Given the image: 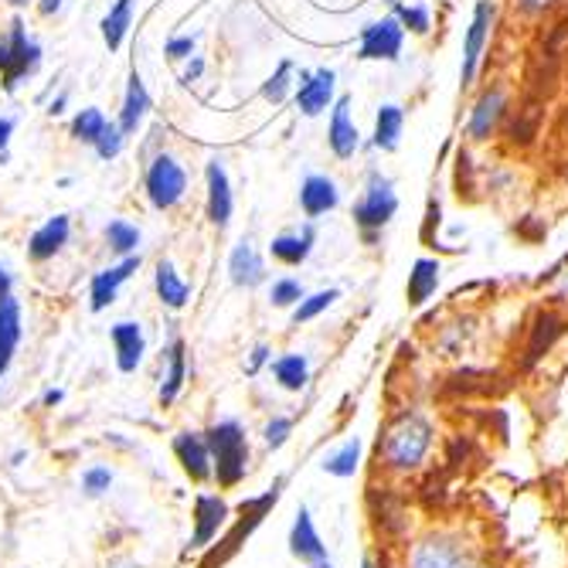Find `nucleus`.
<instances>
[{"mask_svg": "<svg viewBox=\"0 0 568 568\" xmlns=\"http://www.w3.org/2000/svg\"><path fill=\"white\" fill-rule=\"evenodd\" d=\"M310 568H334L330 561H317V565H310Z\"/></svg>", "mask_w": 568, "mask_h": 568, "instance_id": "obj_51", "label": "nucleus"}, {"mask_svg": "<svg viewBox=\"0 0 568 568\" xmlns=\"http://www.w3.org/2000/svg\"><path fill=\"white\" fill-rule=\"evenodd\" d=\"M409 568H476L457 537H425L415 545Z\"/></svg>", "mask_w": 568, "mask_h": 568, "instance_id": "obj_10", "label": "nucleus"}, {"mask_svg": "<svg viewBox=\"0 0 568 568\" xmlns=\"http://www.w3.org/2000/svg\"><path fill=\"white\" fill-rule=\"evenodd\" d=\"M147 112H150V93H147L144 78H140V75L133 72L130 82H126L123 109H120V130H123L126 136H133V133L140 130V123L147 120Z\"/></svg>", "mask_w": 568, "mask_h": 568, "instance_id": "obj_24", "label": "nucleus"}, {"mask_svg": "<svg viewBox=\"0 0 568 568\" xmlns=\"http://www.w3.org/2000/svg\"><path fill=\"white\" fill-rule=\"evenodd\" d=\"M337 89V75L334 69H317V72H300V89H297V109L303 117H321L330 109Z\"/></svg>", "mask_w": 568, "mask_h": 568, "instance_id": "obj_11", "label": "nucleus"}, {"mask_svg": "<svg viewBox=\"0 0 568 568\" xmlns=\"http://www.w3.org/2000/svg\"><path fill=\"white\" fill-rule=\"evenodd\" d=\"M202 72H205V59H197V55H194L191 65L184 69V82H197V78H202Z\"/></svg>", "mask_w": 568, "mask_h": 568, "instance_id": "obj_46", "label": "nucleus"}, {"mask_svg": "<svg viewBox=\"0 0 568 568\" xmlns=\"http://www.w3.org/2000/svg\"><path fill=\"white\" fill-rule=\"evenodd\" d=\"M327 144L334 150V157L351 160L361 147V133L351 120V99L340 96L330 109V126H327Z\"/></svg>", "mask_w": 568, "mask_h": 568, "instance_id": "obj_16", "label": "nucleus"}, {"mask_svg": "<svg viewBox=\"0 0 568 568\" xmlns=\"http://www.w3.org/2000/svg\"><path fill=\"white\" fill-rule=\"evenodd\" d=\"M164 51H167V59H170V62H184V59H191V55H194V35H188V38H170Z\"/></svg>", "mask_w": 568, "mask_h": 568, "instance_id": "obj_40", "label": "nucleus"}, {"mask_svg": "<svg viewBox=\"0 0 568 568\" xmlns=\"http://www.w3.org/2000/svg\"><path fill=\"white\" fill-rule=\"evenodd\" d=\"M229 276H232V282L235 287H242V290H255L259 287V282H266V263H263V255L252 249V242H239L235 249H232V255H229Z\"/></svg>", "mask_w": 568, "mask_h": 568, "instance_id": "obj_21", "label": "nucleus"}, {"mask_svg": "<svg viewBox=\"0 0 568 568\" xmlns=\"http://www.w3.org/2000/svg\"><path fill=\"white\" fill-rule=\"evenodd\" d=\"M290 436H293V419H290V415H273V419L263 425V443H266L269 449L287 446Z\"/></svg>", "mask_w": 568, "mask_h": 568, "instance_id": "obj_39", "label": "nucleus"}, {"mask_svg": "<svg viewBox=\"0 0 568 568\" xmlns=\"http://www.w3.org/2000/svg\"><path fill=\"white\" fill-rule=\"evenodd\" d=\"M402 126H406V109L402 106H382L378 117H375V133H372V147L378 150H395L402 140Z\"/></svg>", "mask_w": 568, "mask_h": 568, "instance_id": "obj_26", "label": "nucleus"}, {"mask_svg": "<svg viewBox=\"0 0 568 568\" xmlns=\"http://www.w3.org/2000/svg\"><path fill=\"white\" fill-rule=\"evenodd\" d=\"M208 449H212V467H215V484L221 491H232L239 487L245 473H249V460H252V449H249V433L239 419H218L215 425L205 430Z\"/></svg>", "mask_w": 568, "mask_h": 568, "instance_id": "obj_1", "label": "nucleus"}, {"mask_svg": "<svg viewBox=\"0 0 568 568\" xmlns=\"http://www.w3.org/2000/svg\"><path fill=\"white\" fill-rule=\"evenodd\" d=\"M59 8H62V0H41V4H38V11H41V14H55Z\"/></svg>", "mask_w": 568, "mask_h": 568, "instance_id": "obj_48", "label": "nucleus"}, {"mask_svg": "<svg viewBox=\"0 0 568 568\" xmlns=\"http://www.w3.org/2000/svg\"><path fill=\"white\" fill-rule=\"evenodd\" d=\"M106 123H109V120L102 117V109L89 106V109H82L78 117L72 120V136L82 140V144H96L99 133L106 130Z\"/></svg>", "mask_w": 568, "mask_h": 568, "instance_id": "obj_33", "label": "nucleus"}, {"mask_svg": "<svg viewBox=\"0 0 568 568\" xmlns=\"http://www.w3.org/2000/svg\"><path fill=\"white\" fill-rule=\"evenodd\" d=\"M109 340H112V354H117V367L123 375H133L140 364H144L147 354V337L144 327L136 321H120L109 327Z\"/></svg>", "mask_w": 568, "mask_h": 568, "instance_id": "obj_13", "label": "nucleus"}, {"mask_svg": "<svg viewBox=\"0 0 568 568\" xmlns=\"http://www.w3.org/2000/svg\"><path fill=\"white\" fill-rule=\"evenodd\" d=\"M293 78V62H279V69L266 78V85H263V96L273 102V106H279L282 99L290 96V82Z\"/></svg>", "mask_w": 568, "mask_h": 568, "instance_id": "obj_36", "label": "nucleus"}, {"mask_svg": "<svg viewBox=\"0 0 568 568\" xmlns=\"http://www.w3.org/2000/svg\"><path fill=\"white\" fill-rule=\"evenodd\" d=\"M303 297H306V293H303V282H300V279H293V276H282V279H276V282H273V290H269V303H273V306H279V310L297 306Z\"/></svg>", "mask_w": 568, "mask_h": 568, "instance_id": "obj_37", "label": "nucleus"}, {"mask_svg": "<svg viewBox=\"0 0 568 568\" xmlns=\"http://www.w3.org/2000/svg\"><path fill=\"white\" fill-rule=\"evenodd\" d=\"M515 4H518L521 14H531L534 17V14H545L548 8H555L558 0H515Z\"/></svg>", "mask_w": 568, "mask_h": 568, "instance_id": "obj_43", "label": "nucleus"}, {"mask_svg": "<svg viewBox=\"0 0 568 568\" xmlns=\"http://www.w3.org/2000/svg\"><path fill=\"white\" fill-rule=\"evenodd\" d=\"M69 232H72V221H69V215H55V218H48L41 229L27 239V255H32L35 263H45V259H51V255H59L62 252V245L69 242Z\"/></svg>", "mask_w": 568, "mask_h": 568, "instance_id": "obj_22", "label": "nucleus"}, {"mask_svg": "<svg viewBox=\"0 0 568 568\" xmlns=\"http://www.w3.org/2000/svg\"><path fill=\"white\" fill-rule=\"evenodd\" d=\"M290 552H293L303 565L327 561V545H324V537L317 534L314 518H310L306 507L297 510V521H293V528H290Z\"/></svg>", "mask_w": 568, "mask_h": 568, "instance_id": "obj_17", "label": "nucleus"}, {"mask_svg": "<svg viewBox=\"0 0 568 568\" xmlns=\"http://www.w3.org/2000/svg\"><path fill=\"white\" fill-rule=\"evenodd\" d=\"M314 242H317L314 225H303V229L293 232V235H276L269 252H273V259H279L282 266H303L310 259V252H314Z\"/></svg>", "mask_w": 568, "mask_h": 568, "instance_id": "obj_23", "label": "nucleus"}, {"mask_svg": "<svg viewBox=\"0 0 568 568\" xmlns=\"http://www.w3.org/2000/svg\"><path fill=\"white\" fill-rule=\"evenodd\" d=\"M229 518H232V507L221 494H197L194 507H191V542H188V548L205 552L221 534V528L229 524Z\"/></svg>", "mask_w": 568, "mask_h": 568, "instance_id": "obj_6", "label": "nucleus"}, {"mask_svg": "<svg viewBox=\"0 0 568 568\" xmlns=\"http://www.w3.org/2000/svg\"><path fill=\"white\" fill-rule=\"evenodd\" d=\"M24 337V324H21V303L11 297L0 300V375L11 372L14 364V354H17V345Z\"/></svg>", "mask_w": 568, "mask_h": 568, "instance_id": "obj_20", "label": "nucleus"}, {"mask_svg": "<svg viewBox=\"0 0 568 568\" xmlns=\"http://www.w3.org/2000/svg\"><path fill=\"white\" fill-rule=\"evenodd\" d=\"M170 449H174V460L181 463L191 484H212L215 467H212V449L202 430H181L170 439Z\"/></svg>", "mask_w": 568, "mask_h": 568, "instance_id": "obj_9", "label": "nucleus"}, {"mask_svg": "<svg viewBox=\"0 0 568 568\" xmlns=\"http://www.w3.org/2000/svg\"><path fill=\"white\" fill-rule=\"evenodd\" d=\"M65 402V391L62 388H48L45 395H41V406L45 409H55V406H62Z\"/></svg>", "mask_w": 568, "mask_h": 568, "instance_id": "obj_44", "label": "nucleus"}, {"mask_svg": "<svg viewBox=\"0 0 568 568\" xmlns=\"http://www.w3.org/2000/svg\"><path fill=\"white\" fill-rule=\"evenodd\" d=\"M136 269H140V252L123 255L120 266H109V269H102V273L93 276V282H89V310H93V314H102L106 306L117 303L120 287H123V282H126Z\"/></svg>", "mask_w": 568, "mask_h": 568, "instance_id": "obj_12", "label": "nucleus"}, {"mask_svg": "<svg viewBox=\"0 0 568 568\" xmlns=\"http://www.w3.org/2000/svg\"><path fill=\"white\" fill-rule=\"evenodd\" d=\"M337 300H340V290H321V293H314V297H303V300L293 306V324H306V321L321 317L324 310H330Z\"/></svg>", "mask_w": 568, "mask_h": 568, "instance_id": "obj_32", "label": "nucleus"}, {"mask_svg": "<svg viewBox=\"0 0 568 568\" xmlns=\"http://www.w3.org/2000/svg\"><path fill=\"white\" fill-rule=\"evenodd\" d=\"M399 212V194H395V184L382 174V170H372L364 181V194L354 205V225L361 229L364 242L372 245L378 239V232L395 218Z\"/></svg>", "mask_w": 568, "mask_h": 568, "instance_id": "obj_3", "label": "nucleus"}, {"mask_svg": "<svg viewBox=\"0 0 568 568\" xmlns=\"http://www.w3.org/2000/svg\"><path fill=\"white\" fill-rule=\"evenodd\" d=\"M65 106H69V96L62 93V96H55V99H51L48 112H51V117H59V112H65Z\"/></svg>", "mask_w": 568, "mask_h": 568, "instance_id": "obj_47", "label": "nucleus"}, {"mask_svg": "<svg viewBox=\"0 0 568 568\" xmlns=\"http://www.w3.org/2000/svg\"><path fill=\"white\" fill-rule=\"evenodd\" d=\"M430 446H433V425H430V419L419 415V412H402L385 430L382 457H385V463L391 470H415L425 460Z\"/></svg>", "mask_w": 568, "mask_h": 568, "instance_id": "obj_2", "label": "nucleus"}, {"mask_svg": "<svg viewBox=\"0 0 568 568\" xmlns=\"http://www.w3.org/2000/svg\"><path fill=\"white\" fill-rule=\"evenodd\" d=\"M106 242L117 255H133L136 245H140V229L130 221H123V218H117V221L106 225Z\"/></svg>", "mask_w": 568, "mask_h": 568, "instance_id": "obj_31", "label": "nucleus"}, {"mask_svg": "<svg viewBox=\"0 0 568 568\" xmlns=\"http://www.w3.org/2000/svg\"><path fill=\"white\" fill-rule=\"evenodd\" d=\"M391 11H395V17L402 21V27L406 32H412V35H430V27H433V17H430V8H422V4H395L391 0Z\"/></svg>", "mask_w": 568, "mask_h": 568, "instance_id": "obj_34", "label": "nucleus"}, {"mask_svg": "<svg viewBox=\"0 0 568 568\" xmlns=\"http://www.w3.org/2000/svg\"><path fill=\"white\" fill-rule=\"evenodd\" d=\"M123 144H126V133L120 130V123H106V130L99 133V140L93 147L102 160H117L123 154Z\"/></svg>", "mask_w": 568, "mask_h": 568, "instance_id": "obj_38", "label": "nucleus"}, {"mask_svg": "<svg viewBox=\"0 0 568 568\" xmlns=\"http://www.w3.org/2000/svg\"><path fill=\"white\" fill-rule=\"evenodd\" d=\"M130 24H133V0H117V4L109 8V14L102 17V41L109 51H120Z\"/></svg>", "mask_w": 568, "mask_h": 568, "instance_id": "obj_29", "label": "nucleus"}, {"mask_svg": "<svg viewBox=\"0 0 568 568\" xmlns=\"http://www.w3.org/2000/svg\"><path fill=\"white\" fill-rule=\"evenodd\" d=\"M273 378L282 391H303L310 382V361L306 354H279L276 361H269Z\"/></svg>", "mask_w": 568, "mask_h": 568, "instance_id": "obj_27", "label": "nucleus"}, {"mask_svg": "<svg viewBox=\"0 0 568 568\" xmlns=\"http://www.w3.org/2000/svg\"><path fill=\"white\" fill-rule=\"evenodd\" d=\"M504 112H507V93H504V89H487L484 96L476 99V106L470 109L467 133H470L473 140L494 136L497 123L504 120Z\"/></svg>", "mask_w": 568, "mask_h": 568, "instance_id": "obj_19", "label": "nucleus"}, {"mask_svg": "<svg viewBox=\"0 0 568 568\" xmlns=\"http://www.w3.org/2000/svg\"><path fill=\"white\" fill-rule=\"evenodd\" d=\"M205 178H208V218L215 229H225L232 221V208H235V197H232V184H229V170H225V160H208L205 167Z\"/></svg>", "mask_w": 568, "mask_h": 568, "instance_id": "obj_15", "label": "nucleus"}, {"mask_svg": "<svg viewBox=\"0 0 568 568\" xmlns=\"http://www.w3.org/2000/svg\"><path fill=\"white\" fill-rule=\"evenodd\" d=\"M184 382H188V348L181 337H174L164 351V375H160V388H157L160 409H170L181 399Z\"/></svg>", "mask_w": 568, "mask_h": 568, "instance_id": "obj_14", "label": "nucleus"}, {"mask_svg": "<svg viewBox=\"0 0 568 568\" xmlns=\"http://www.w3.org/2000/svg\"><path fill=\"white\" fill-rule=\"evenodd\" d=\"M358 467H361V439H358V436L345 439V443H340V446L330 452V457L324 460V473L340 476V480L354 476V473H358Z\"/></svg>", "mask_w": 568, "mask_h": 568, "instance_id": "obj_30", "label": "nucleus"}, {"mask_svg": "<svg viewBox=\"0 0 568 568\" xmlns=\"http://www.w3.org/2000/svg\"><path fill=\"white\" fill-rule=\"evenodd\" d=\"M340 205V191L334 184V178L327 174H306L300 184V208L306 218H321L330 215Z\"/></svg>", "mask_w": 568, "mask_h": 568, "instance_id": "obj_18", "label": "nucleus"}, {"mask_svg": "<svg viewBox=\"0 0 568 568\" xmlns=\"http://www.w3.org/2000/svg\"><path fill=\"white\" fill-rule=\"evenodd\" d=\"M361 568H378V561H375V558H364V561H361Z\"/></svg>", "mask_w": 568, "mask_h": 568, "instance_id": "obj_50", "label": "nucleus"}, {"mask_svg": "<svg viewBox=\"0 0 568 568\" xmlns=\"http://www.w3.org/2000/svg\"><path fill=\"white\" fill-rule=\"evenodd\" d=\"M491 27H494V4L491 0H480L476 11H473V21L467 27V38H463V65H460L463 89H470V85L476 82L480 62H484V51L491 41Z\"/></svg>", "mask_w": 568, "mask_h": 568, "instance_id": "obj_7", "label": "nucleus"}, {"mask_svg": "<svg viewBox=\"0 0 568 568\" xmlns=\"http://www.w3.org/2000/svg\"><path fill=\"white\" fill-rule=\"evenodd\" d=\"M266 361H273V351L266 348V345H259L252 354H249V364H245V372L249 375H259V367L266 364Z\"/></svg>", "mask_w": 568, "mask_h": 568, "instance_id": "obj_42", "label": "nucleus"}, {"mask_svg": "<svg viewBox=\"0 0 568 568\" xmlns=\"http://www.w3.org/2000/svg\"><path fill=\"white\" fill-rule=\"evenodd\" d=\"M109 491H112V470L102 467V463L85 467V473H82V494L93 497V500H99V497H106Z\"/></svg>", "mask_w": 568, "mask_h": 568, "instance_id": "obj_35", "label": "nucleus"}, {"mask_svg": "<svg viewBox=\"0 0 568 568\" xmlns=\"http://www.w3.org/2000/svg\"><path fill=\"white\" fill-rule=\"evenodd\" d=\"M154 290H157V297H160V303L167 310H184L188 300H191V287L178 276V269H174V263H170V259H160L157 263Z\"/></svg>", "mask_w": 568, "mask_h": 568, "instance_id": "obj_25", "label": "nucleus"}, {"mask_svg": "<svg viewBox=\"0 0 568 568\" xmlns=\"http://www.w3.org/2000/svg\"><path fill=\"white\" fill-rule=\"evenodd\" d=\"M41 69V45L27 38L24 21H11V32L0 38V75H4V89L14 93L21 78H32Z\"/></svg>", "mask_w": 568, "mask_h": 568, "instance_id": "obj_4", "label": "nucleus"}, {"mask_svg": "<svg viewBox=\"0 0 568 568\" xmlns=\"http://www.w3.org/2000/svg\"><path fill=\"white\" fill-rule=\"evenodd\" d=\"M11 290H14V276H11V269L4 263H0V300L11 297Z\"/></svg>", "mask_w": 568, "mask_h": 568, "instance_id": "obj_45", "label": "nucleus"}, {"mask_svg": "<svg viewBox=\"0 0 568 568\" xmlns=\"http://www.w3.org/2000/svg\"><path fill=\"white\" fill-rule=\"evenodd\" d=\"M11 136H14V120L0 117V164L11 160Z\"/></svg>", "mask_w": 568, "mask_h": 568, "instance_id": "obj_41", "label": "nucleus"}, {"mask_svg": "<svg viewBox=\"0 0 568 568\" xmlns=\"http://www.w3.org/2000/svg\"><path fill=\"white\" fill-rule=\"evenodd\" d=\"M439 263L436 259H419L409 273V287H406V297L412 306H422L425 300H430L439 287Z\"/></svg>", "mask_w": 568, "mask_h": 568, "instance_id": "obj_28", "label": "nucleus"}, {"mask_svg": "<svg viewBox=\"0 0 568 568\" xmlns=\"http://www.w3.org/2000/svg\"><path fill=\"white\" fill-rule=\"evenodd\" d=\"M184 191H188L184 167L167 154L154 157V164L147 167V194H150L154 208H160V212L174 208L184 197Z\"/></svg>", "mask_w": 568, "mask_h": 568, "instance_id": "obj_8", "label": "nucleus"}, {"mask_svg": "<svg viewBox=\"0 0 568 568\" xmlns=\"http://www.w3.org/2000/svg\"><path fill=\"white\" fill-rule=\"evenodd\" d=\"M24 457H27V449H17L14 457H11V463H14V467H21V463H24Z\"/></svg>", "mask_w": 568, "mask_h": 568, "instance_id": "obj_49", "label": "nucleus"}, {"mask_svg": "<svg viewBox=\"0 0 568 568\" xmlns=\"http://www.w3.org/2000/svg\"><path fill=\"white\" fill-rule=\"evenodd\" d=\"M402 45H406V27H402L399 17L388 14L382 21L364 24L361 45H358V59L361 62H399Z\"/></svg>", "mask_w": 568, "mask_h": 568, "instance_id": "obj_5", "label": "nucleus"}]
</instances>
